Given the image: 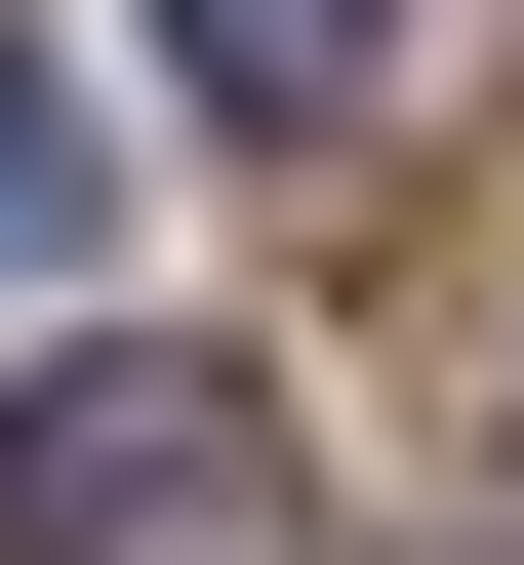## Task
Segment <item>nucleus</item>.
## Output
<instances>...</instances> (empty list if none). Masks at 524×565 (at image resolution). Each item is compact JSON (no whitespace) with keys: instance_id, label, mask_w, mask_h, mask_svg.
Here are the masks:
<instances>
[{"instance_id":"1","label":"nucleus","mask_w":524,"mask_h":565,"mask_svg":"<svg viewBox=\"0 0 524 565\" xmlns=\"http://www.w3.org/2000/svg\"><path fill=\"white\" fill-rule=\"evenodd\" d=\"M0 565H323V404L202 364V323H82L0 404Z\"/></svg>"},{"instance_id":"2","label":"nucleus","mask_w":524,"mask_h":565,"mask_svg":"<svg viewBox=\"0 0 524 565\" xmlns=\"http://www.w3.org/2000/svg\"><path fill=\"white\" fill-rule=\"evenodd\" d=\"M363 41H404V0H162V82H202V121H282V162L363 121Z\"/></svg>"},{"instance_id":"3","label":"nucleus","mask_w":524,"mask_h":565,"mask_svg":"<svg viewBox=\"0 0 524 565\" xmlns=\"http://www.w3.org/2000/svg\"><path fill=\"white\" fill-rule=\"evenodd\" d=\"M0 282H82V82L0 41Z\"/></svg>"}]
</instances>
